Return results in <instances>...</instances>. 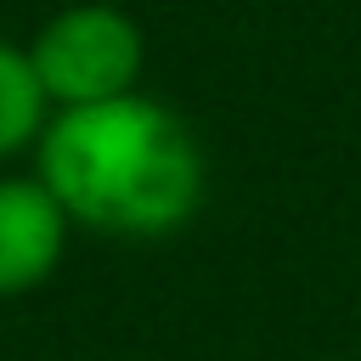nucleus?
Here are the masks:
<instances>
[{"label": "nucleus", "instance_id": "nucleus-3", "mask_svg": "<svg viewBox=\"0 0 361 361\" xmlns=\"http://www.w3.org/2000/svg\"><path fill=\"white\" fill-rule=\"evenodd\" d=\"M73 220L62 203L45 192V180L28 175H0V299H23L45 288L68 254Z\"/></svg>", "mask_w": 361, "mask_h": 361}, {"label": "nucleus", "instance_id": "nucleus-2", "mask_svg": "<svg viewBox=\"0 0 361 361\" xmlns=\"http://www.w3.org/2000/svg\"><path fill=\"white\" fill-rule=\"evenodd\" d=\"M28 68L51 102L62 107H102L141 90L147 68V34L141 23L113 0H68L28 34Z\"/></svg>", "mask_w": 361, "mask_h": 361}, {"label": "nucleus", "instance_id": "nucleus-4", "mask_svg": "<svg viewBox=\"0 0 361 361\" xmlns=\"http://www.w3.org/2000/svg\"><path fill=\"white\" fill-rule=\"evenodd\" d=\"M45 118H51V102L28 68V51L0 39V164L17 152H34Z\"/></svg>", "mask_w": 361, "mask_h": 361}, {"label": "nucleus", "instance_id": "nucleus-1", "mask_svg": "<svg viewBox=\"0 0 361 361\" xmlns=\"http://www.w3.org/2000/svg\"><path fill=\"white\" fill-rule=\"evenodd\" d=\"M34 175L73 226L102 237H169L209 192L203 141L147 90L51 113L34 141Z\"/></svg>", "mask_w": 361, "mask_h": 361}]
</instances>
